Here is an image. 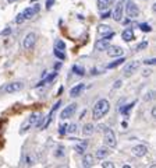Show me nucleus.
Wrapping results in <instances>:
<instances>
[{
	"mask_svg": "<svg viewBox=\"0 0 156 168\" xmlns=\"http://www.w3.org/2000/svg\"><path fill=\"white\" fill-rule=\"evenodd\" d=\"M113 35H114V34L110 32V34H107V35H105L102 39H99V41L95 44V49H96V51H106L107 48H109V45H110V39L113 38Z\"/></svg>",
	"mask_w": 156,
	"mask_h": 168,
	"instance_id": "4",
	"label": "nucleus"
},
{
	"mask_svg": "<svg viewBox=\"0 0 156 168\" xmlns=\"http://www.w3.org/2000/svg\"><path fill=\"white\" fill-rule=\"evenodd\" d=\"M139 28H141L142 31H145V32H150V31H152L150 25H148V24H139Z\"/></svg>",
	"mask_w": 156,
	"mask_h": 168,
	"instance_id": "27",
	"label": "nucleus"
},
{
	"mask_svg": "<svg viewBox=\"0 0 156 168\" xmlns=\"http://www.w3.org/2000/svg\"><path fill=\"white\" fill-rule=\"evenodd\" d=\"M24 88V83H21V81H14V83H10L6 85V88L4 91L8 92V94H13V92H18Z\"/></svg>",
	"mask_w": 156,
	"mask_h": 168,
	"instance_id": "8",
	"label": "nucleus"
},
{
	"mask_svg": "<svg viewBox=\"0 0 156 168\" xmlns=\"http://www.w3.org/2000/svg\"><path fill=\"white\" fill-rule=\"evenodd\" d=\"M146 46H148V42H141V44L137 46V51H142V49H145Z\"/></svg>",
	"mask_w": 156,
	"mask_h": 168,
	"instance_id": "32",
	"label": "nucleus"
},
{
	"mask_svg": "<svg viewBox=\"0 0 156 168\" xmlns=\"http://www.w3.org/2000/svg\"><path fill=\"white\" fill-rule=\"evenodd\" d=\"M35 42H36V34H35V32H29L24 38L22 46H24V49H32L34 45H35Z\"/></svg>",
	"mask_w": 156,
	"mask_h": 168,
	"instance_id": "6",
	"label": "nucleus"
},
{
	"mask_svg": "<svg viewBox=\"0 0 156 168\" xmlns=\"http://www.w3.org/2000/svg\"><path fill=\"white\" fill-rule=\"evenodd\" d=\"M53 3H55V0H48V1H46V7L50 8V7L53 6Z\"/></svg>",
	"mask_w": 156,
	"mask_h": 168,
	"instance_id": "35",
	"label": "nucleus"
},
{
	"mask_svg": "<svg viewBox=\"0 0 156 168\" xmlns=\"http://www.w3.org/2000/svg\"><path fill=\"white\" fill-rule=\"evenodd\" d=\"M56 77H57V73H56V71H55V73H52V74H50L49 77H48V78H46V80H45L43 83H50V81H52L53 78H56Z\"/></svg>",
	"mask_w": 156,
	"mask_h": 168,
	"instance_id": "29",
	"label": "nucleus"
},
{
	"mask_svg": "<svg viewBox=\"0 0 156 168\" xmlns=\"http://www.w3.org/2000/svg\"><path fill=\"white\" fill-rule=\"evenodd\" d=\"M146 153H148V149H146V146H144V144H138V146L132 147V154L135 155V157H144Z\"/></svg>",
	"mask_w": 156,
	"mask_h": 168,
	"instance_id": "12",
	"label": "nucleus"
},
{
	"mask_svg": "<svg viewBox=\"0 0 156 168\" xmlns=\"http://www.w3.org/2000/svg\"><path fill=\"white\" fill-rule=\"evenodd\" d=\"M152 97H153V91H150V92H148V97H146V101H149V100H152Z\"/></svg>",
	"mask_w": 156,
	"mask_h": 168,
	"instance_id": "38",
	"label": "nucleus"
},
{
	"mask_svg": "<svg viewBox=\"0 0 156 168\" xmlns=\"http://www.w3.org/2000/svg\"><path fill=\"white\" fill-rule=\"evenodd\" d=\"M102 167L103 168H113L114 167V164L110 161H105V162H102Z\"/></svg>",
	"mask_w": 156,
	"mask_h": 168,
	"instance_id": "31",
	"label": "nucleus"
},
{
	"mask_svg": "<svg viewBox=\"0 0 156 168\" xmlns=\"http://www.w3.org/2000/svg\"><path fill=\"white\" fill-rule=\"evenodd\" d=\"M114 3V0H98V8L99 11H105Z\"/></svg>",
	"mask_w": 156,
	"mask_h": 168,
	"instance_id": "14",
	"label": "nucleus"
},
{
	"mask_svg": "<svg viewBox=\"0 0 156 168\" xmlns=\"http://www.w3.org/2000/svg\"><path fill=\"white\" fill-rule=\"evenodd\" d=\"M103 132H105V135H103V142H105V144H106L107 147H116V146H117V140H116L114 132H113L112 129H107V128H105Z\"/></svg>",
	"mask_w": 156,
	"mask_h": 168,
	"instance_id": "2",
	"label": "nucleus"
},
{
	"mask_svg": "<svg viewBox=\"0 0 156 168\" xmlns=\"http://www.w3.org/2000/svg\"><path fill=\"white\" fill-rule=\"evenodd\" d=\"M38 119H39V115H38V114H32L31 116L28 118V123H29V125H35V123L38 122Z\"/></svg>",
	"mask_w": 156,
	"mask_h": 168,
	"instance_id": "24",
	"label": "nucleus"
},
{
	"mask_svg": "<svg viewBox=\"0 0 156 168\" xmlns=\"http://www.w3.org/2000/svg\"><path fill=\"white\" fill-rule=\"evenodd\" d=\"M73 71H74L77 76H84L85 74V69L82 66H77V65L73 66Z\"/></svg>",
	"mask_w": 156,
	"mask_h": 168,
	"instance_id": "22",
	"label": "nucleus"
},
{
	"mask_svg": "<svg viewBox=\"0 0 156 168\" xmlns=\"http://www.w3.org/2000/svg\"><path fill=\"white\" fill-rule=\"evenodd\" d=\"M8 34H11V28H6L4 31L0 32V35H8Z\"/></svg>",
	"mask_w": 156,
	"mask_h": 168,
	"instance_id": "33",
	"label": "nucleus"
},
{
	"mask_svg": "<svg viewBox=\"0 0 156 168\" xmlns=\"http://www.w3.org/2000/svg\"><path fill=\"white\" fill-rule=\"evenodd\" d=\"M125 62V59L123 58V56H120V59H116L114 62H112V63H109V65L106 66V69H114V67H117V66L123 65Z\"/></svg>",
	"mask_w": 156,
	"mask_h": 168,
	"instance_id": "21",
	"label": "nucleus"
},
{
	"mask_svg": "<svg viewBox=\"0 0 156 168\" xmlns=\"http://www.w3.org/2000/svg\"><path fill=\"white\" fill-rule=\"evenodd\" d=\"M123 6H124V3H121V1L117 3V6H116L114 11H113V20H114V21H117V23H120L121 18H123V13H124Z\"/></svg>",
	"mask_w": 156,
	"mask_h": 168,
	"instance_id": "10",
	"label": "nucleus"
},
{
	"mask_svg": "<svg viewBox=\"0 0 156 168\" xmlns=\"http://www.w3.org/2000/svg\"><path fill=\"white\" fill-rule=\"evenodd\" d=\"M24 21H25L24 14H22V13H21V14H18V16H17V18H15V23H17V24H22Z\"/></svg>",
	"mask_w": 156,
	"mask_h": 168,
	"instance_id": "28",
	"label": "nucleus"
},
{
	"mask_svg": "<svg viewBox=\"0 0 156 168\" xmlns=\"http://www.w3.org/2000/svg\"><path fill=\"white\" fill-rule=\"evenodd\" d=\"M55 56H56V58H59L60 60H64V59H66V55H64L63 52H60L59 49H55Z\"/></svg>",
	"mask_w": 156,
	"mask_h": 168,
	"instance_id": "26",
	"label": "nucleus"
},
{
	"mask_svg": "<svg viewBox=\"0 0 156 168\" xmlns=\"http://www.w3.org/2000/svg\"><path fill=\"white\" fill-rule=\"evenodd\" d=\"M138 67H139V62L138 60H134V62H130V63H127L124 67V70H123V73H124L125 77H130L134 71L137 70Z\"/></svg>",
	"mask_w": 156,
	"mask_h": 168,
	"instance_id": "9",
	"label": "nucleus"
},
{
	"mask_svg": "<svg viewBox=\"0 0 156 168\" xmlns=\"http://www.w3.org/2000/svg\"><path fill=\"white\" fill-rule=\"evenodd\" d=\"M84 88H85V85H84L82 83L77 84L75 87H73V88L70 90V97L75 98V97H78V95H81V92L84 91Z\"/></svg>",
	"mask_w": 156,
	"mask_h": 168,
	"instance_id": "13",
	"label": "nucleus"
},
{
	"mask_svg": "<svg viewBox=\"0 0 156 168\" xmlns=\"http://www.w3.org/2000/svg\"><path fill=\"white\" fill-rule=\"evenodd\" d=\"M121 37L124 39L125 42H130L134 39V31H132V28H125L124 31L121 32Z\"/></svg>",
	"mask_w": 156,
	"mask_h": 168,
	"instance_id": "16",
	"label": "nucleus"
},
{
	"mask_svg": "<svg viewBox=\"0 0 156 168\" xmlns=\"http://www.w3.org/2000/svg\"><path fill=\"white\" fill-rule=\"evenodd\" d=\"M110 16H112V13H110V11H106V13L102 14V18H109Z\"/></svg>",
	"mask_w": 156,
	"mask_h": 168,
	"instance_id": "36",
	"label": "nucleus"
},
{
	"mask_svg": "<svg viewBox=\"0 0 156 168\" xmlns=\"http://www.w3.org/2000/svg\"><path fill=\"white\" fill-rule=\"evenodd\" d=\"M55 46H56V49H59V51H64L66 49V44L63 42L62 39H57L56 42H55Z\"/></svg>",
	"mask_w": 156,
	"mask_h": 168,
	"instance_id": "23",
	"label": "nucleus"
},
{
	"mask_svg": "<svg viewBox=\"0 0 156 168\" xmlns=\"http://www.w3.org/2000/svg\"><path fill=\"white\" fill-rule=\"evenodd\" d=\"M56 155H57V157H60V155H63V150H62V149H59V150H57Z\"/></svg>",
	"mask_w": 156,
	"mask_h": 168,
	"instance_id": "39",
	"label": "nucleus"
},
{
	"mask_svg": "<svg viewBox=\"0 0 156 168\" xmlns=\"http://www.w3.org/2000/svg\"><path fill=\"white\" fill-rule=\"evenodd\" d=\"M106 51H107V55L112 56V58H120V56L124 55V49L116 45H109V48H107Z\"/></svg>",
	"mask_w": 156,
	"mask_h": 168,
	"instance_id": "7",
	"label": "nucleus"
},
{
	"mask_svg": "<svg viewBox=\"0 0 156 168\" xmlns=\"http://www.w3.org/2000/svg\"><path fill=\"white\" fill-rule=\"evenodd\" d=\"M67 126H69L67 123H66V125H64V123H63V125H60V130H59V132H60V135H64V133L67 132Z\"/></svg>",
	"mask_w": 156,
	"mask_h": 168,
	"instance_id": "30",
	"label": "nucleus"
},
{
	"mask_svg": "<svg viewBox=\"0 0 156 168\" xmlns=\"http://www.w3.org/2000/svg\"><path fill=\"white\" fill-rule=\"evenodd\" d=\"M39 10H41L39 4H35L34 7H28V8H25L24 11H22V14H24L25 20H29V18H32V17H34V16H35Z\"/></svg>",
	"mask_w": 156,
	"mask_h": 168,
	"instance_id": "11",
	"label": "nucleus"
},
{
	"mask_svg": "<svg viewBox=\"0 0 156 168\" xmlns=\"http://www.w3.org/2000/svg\"><path fill=\"white\" fill-rule=\"evenodd\" d=\"M109 109H110L109 101L105 100V98L99 100L98 102L95 104L94 109H92V118H94V121H100V119L109 112Z\"/></svg>",
	"mask_w": 156,
	"mask_h": 168,
	"instance_id": "1",
	"label": "nucleus"
},
{
	"mask_svg": "<svg viewBox=\"0 0 156 168\" xmlns=\"http://www.w3.org/2000/svg\"><path fill=\"white\" fill-rule=\"evenodd\" d=\"M8 3H14V1H17V0H7Z\"/></svg>",
	"mask_w": 156,
	"mask_h": 168,
	"instance_id": "42",
	"label": "nucleus"
},
{
	"mask_svg": "<svg viewBox=\"0 0 156 168\" xmlns=\"http://www.w3.org/2000/svg\"><path fill=\"white\" fill-rule=\"evenodd\" d=\"M152 116L156 118V108H153V109H152Z\"/></svg>",
	"mask_w": 156,
	"mask_h": 168,
	"instance_id": "40",
	"label": "nucleus"
},
{
	"mask_svg": "<svg viewBox=\"0 0 156 168\" xmlns=\"http://www.w3.org/2000/svg\"><path fill=\"white\" fill-rule=\"evenodd\" d=\"M121 3H127V1H130V0H120Z\"/></svg>",
	"mask_w": 156,
	"mask_h": 168,
	"instance_id": "41",
	"label": "nucleus"
},
{
	"mask_svg": "<svg viewBox=\"0 0 156 168\" xmlns=\"http://www.w3.org/2000/svg\"><path fill=\"white\" fill-rule=\"evenodd\" d=\"M95 132V126L92 123H87V125H84V129H82V133L85 136H92Z\"/></svg>",
	"mask_w": 156,
	"mask_h": 168,
	"instance_id": "20",
	"label": "nucleus"
},
{
	"mask_svg": "<svg viewBox=\"0 0 156 168\" xmlns=\"http://www.w3.org/2000/svg\"><path fill=\"white\" fill-rule=\"evenodd\" d=\"M109 149L107 147H99V149L96 150V158H99V160H102V158H105V157H107L109 155Z\"/></svg>",
	"mask_w": 156,
	"mask_h": 168,
	"instance_id": "19",
	"label": "nucleus"
},
{
	"mask_svg": "<svg viewBox=\"0 0 156 168\" xmlns=\"http://www.w3.org/2000/svg\"><path fill=\"white\" fill-rule=\"evenodd\" d=\"M94 155L92 154H84L82 157V165L84 167H92L94 165Z\"/></svg>",
	"mask_w": 156,
	"mask_h": 168,
	"instance_id": "18",
	"label": "nucleus"
},
{
	"mask_svg": "<svg viewBox=\"0 0 156 168\" xmlns=\"http://www.w3.org/2000/svg\"><path fill=\"white\" fill-rule=\"evenodd\" d=\"M121 84H123V81H121V80H117V81L114 83V88H119V87L121 85Z\"/></svg>",
	"mask_w": 156,
	"mask_h": 168,
	"instance_id": "37",
	"label": "nucleus"
},
{
	"mask_svg": "<svg viewBox=\"0 0 156 168\" xmlns=\"http://www.w3.org/2000/svg\"><path fill=\"white\" fill-rule=\"evenodd\" d=\"M77 104H70L69 107H66L64 109H63V112H62V115H60V118H62L63 121L64 119H70V118L73 116L75 114V111H77Z\"/></svg>",
	"mask_w": 156,
	"mask_h": 168,
	"instance_id": "5",
	"label": "nucleus"
},
{
	"mask_svg": "<svg viewBox=\"0 0 156 168\" xmlns=\"http://www.w3.org/2000/svg\"><path fill=\"white\" fill-rule=\"evenodd\" d=\"M125 13L131 20H135L139 16V8H138V6L132 0H130V1L125 3Z\"/></svg>",
	"mask_w": 156,
	"mask_h": 168,
	"instance_id": "3",
	"label": "nucleus"
},
{
	"mask_svg": "<svg viewBox=\"0 0 156 168\" xmlns=\"http://www.w3.org/2000/svg\"><path fill=\"white\" fill-rule=\"evenodd\" d=\"M87 147H88V140H82V142L77 143V146H75L77 154H84L87 151Z\"/></svg>",
	"mask_w": 156,
	"mask_h": 168,
	"instance_id": "15",
	"label": "nucleus"
},
{
	"mask_svg": "<svg viewBox=\"0 0 156 168\" xmlns=\"http://www.w3.org/2000/svg\"><path fill=\"white\" fill-rule=\"evenodd\" d=\"M77 129H78V128H77V123H73V125H69V126H67V132H69V133H75Z\"/></svg>",
	"mask_w": 156,
	"mask_h": 168,
	"instance_id": "25",
	"label": "nucleus"
},
{
	"mask_svg": "<svg viewBox=\"0 0 156 168\" xmlns=\"http://www.w3.org/2000/svg\"><path fill=\"white\" fill-rule=\"evenodd\" d=\"M144 63H146V65H155V63H156V59H148V60H145Z\"/></svg>",
	"mask_w": 156,
	"mask_h": 168,
	"instance_id": "34",
	"label": "nucleus"
},
{
	"mask_svg": "<svg viewBox=\"0 0 156 168\" xmlns=\"http://www.w3.org/2000/svg\"><path fill=\"white\" fill-rule=\"evenodd\" d=\"M110 32H113L112 27H110V25L100 24V25L98 27V34H99V35H102V37H105V35H107V34H110Z\"/></svg>",
	"mask_w": 156,
	"mask_h": 168,
	"instance_id": "17",
	"label": "nucleus"
}]
</instances>
